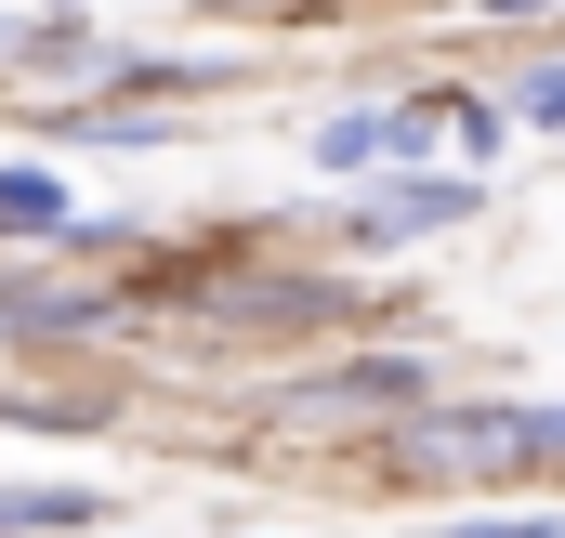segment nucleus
Here are the masks:
<instances>
[{
  "instance_id": "obj_1",
  "label": "nucleus",
  "mask_w": 565,
  "mask_h": 538,
  "mask_svg": "<svg viewBox=\"0 0 565 538\" xmlns=\"http://www.w3.org/2000/svg\"><path fill=\"white\" fill-rule=\"evenodd\" d=\"M395 446L422 473H540L565 460V407H422Z\"/></svg>"
},
{
  "instance_id": "obj_2",
  "label": "nucleus",
  "mask_w": 565,
  "mask_h": 538,
  "mask_svg": "<svg viewBox=\"0 0 565 538\" xmlns=\"http://www.w3.org/2000/svg\"><path fill=\"white\" fill-rule=\"evenodd\" d=\"M473 211V171H434V184H382L369 211H355V250H408V237H434V224H460Z\"/></svg>"
},
{
  "instance_id": "obj_3",
  "label": "nucleus",
  "mask_w": 565,
  "mask_h": 538,
  "mask_svg": "<svg viewBox=\"0 0 565 538\" xmlns=\"http://www.w3.org/2000/svg\"><path fill=\"white\" fill-rule=\"evenodd\" d=\"M342 407H395V420H422V368H408V355H342V368H316L302 420H342Z\"/></svg>"
},
{
  "instance_id": "obj_4",
  "label": "nucleus",
  "mask_w": 565,
  "mask_h": 538,
  "mask_svg": "<svg viewBox=\"0 0 565 538\" xmlns=\"http://www.w3.org/2000/svg\"><path fill=\"white\" fill-rule=\"evenodd\" d=\"M408 132H395V106H355V119H329L316 132V171H342V184H369V171H395Z\"/></svg>"
},
{
  "instance_id": "obj_5",
  "label": "nucleus",
  "mask_w": 565,
  "mask_h": 538,
  "mask_svg": "<svg viewBox=\"0 0 565 538\" xmlns=\"http://www.w3.org/2000/svg\"><path fill=\"white\" fill-rule=\"evenodd\" d=\"M106 499L93 486H0V538H26V526H93Z\"/></svg>"
},
{
  "instance_id": "obj_6",
  "label": "nucleus",
  "mask_w": 565,
  "mask_h": 538,
  "mask_svg": "<svg viewBox=\"0 0 565 538\" xmlns=\"http://www.w3.org/2000/svg\"><path fill=\"white\" fill-rule=\"evenodd\" d=\"M0 224H66V184L40 158H0Z\"/></svg>"
},
{
  "instance_id": "obj_7",
  "label": "nucleus",
  "mask_w": 565,
  "mask_h": 538,
  "mask_svg": "<svg viewBox=\"0 0 565 538\" xmlns=\"http://www.w3.org/2000/svg\"><path fill=\"white\" fill-rule=\"evenodd\" d=\"M447 538H565V513H460Z\"/></svg>"
},
{
  "instance_id": "obj_8",
  "label": "nucleus",
  "mask_w": 565,
  "mask_h": 538,
  "mask_svg": "<svg viewBox=\"0 0 565 538\" xmlns=\"http://www.w3.org/2000/svg\"><path fill=\"white\" fill-rule=\"evenodd\" d=\"M513 119H540V132H565V66H526V93H513Z\"/></svg>"
},
{
  "instance_id": "obj_9",
  "label": "nucleus",
  "mask_w": 565,
  "mask_h": 538,
  "mask_svg": "<svg viewBox=\"0 0 565 538\" xmlns=\"http://www.w3.org/2000/svg\"><path fill=\"white\" fill-rule=\"evenodd\" d=\"M473 13H513V26H526V13H565V0H473Z\"/></svg>"
},
{
  "instance_id": "obj_10",
  "label": "nucleus",
  "mask_w": 565,
  "mask_h": 538,
  "mask_svg": "<svg viewBox=\"0 0 565 538\" xmlns=\"http://www.w3.org/2000/svg\"><path fill=\"white\" fill-rule=\"evenodd\" d=\"M40 13H66V0H40Z\"/></svg>"
}]
</instances>
